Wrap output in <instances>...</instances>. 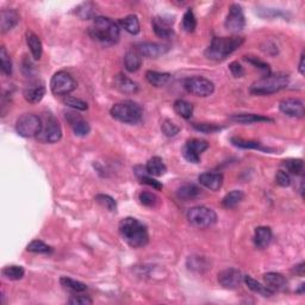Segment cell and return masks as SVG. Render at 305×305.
<instances>
[{"label":"cell","mask_w":305,"mask_h":305,"mask_svg":"<svg viewBox=\"0 0 305 305\" xmlns=\"http://www.w3.org/2000/svg\"><path fill=\"white\" fill-rule=\"evenodd\" d=\"M119 234L132 248H142L148 245L149 234L142 222L133 217H125L119 222Z\"/></svg>","instance_id":"obj_1"},{"label":"cell","mask_w":305,"mask_h":305,"mask_svg":"<svg viewBox=\"0 0 305 305\" xmlns=\"http://www.w3.org/2000/svg\"><path fill=\"white\" fill-rule=\"evenodd\" d=\"M88 33L92 39L106 46L117 43L121 36L117 24L108 17H95L93 24L88 29Z\"/></svg>","instance_id":"obj_2"},{"label":"cell","mask_w":305,"mask_h":305,"mask_svg":"<svg viewBox=\"0 0 305 305\" xmlns=\"http://www.w3.org/2000/svg\"><path fill=\"white\" fill-rule=\"evenodd\" d=\"M245 42V39L240 36L215 37L210 46L205 50V56L214 61L225 60L229 55L238 50Z\"/></svg>","instance_id":"obj_3"},{"label":"cell","mask_w":305,"mask_h":305,"mask_svg":"<svg viewBox=\"0 0 305 305\" xmlns=\"http://www.w3.org/2000/svg\"><path fill=\"white\" fill-rule=\"evenodd\" d=\"M289 82L290 78L287 74L269 73L253 82L249 91H251V93L256 95H268L286 88Z\"/></svg>","instance_id":"obj_4"},{"label":"cell","mask_w":305,"mask_h":305,"mask_svg":"<svg viewBox=\"0 0 305 305\" xmlns=\"http://www.w3.org/2000/svg\"><path fill=\"white\" fill-rule=\"evenodd\" d=\"M110 114L116 121L125 123V124H136L142 119L143 111L141 106L137 103L132 100H124L112 106Z\"/></svg>","instance_id":"obj_5"},{"label":"cell","mask_w":305,"mask_h":305,"mask_svg":"<svg viewBox=\"0 0 305 305\" xmlns=\"http://www.w3.org/2000/svg\"><path fill=\"white\" fill-rule=\"evenodd\" d=\"M188 222L196 228H210L217 222V215L210 208L194 207L187 211Z\"/></svg>","instance_id":"obj_6"},{"label":"cell","mask_w":305,"mask_h":305,"mask_svg":"<svg viewBox=\"0 0 305 305\" xmlns=\"http://www.w3.org/2000/svg\"><path fill=\"white\" fill-rule=\"evenodd\" d=\"M43 128V122L39 116L33 114H25L17 119L16 131L22 137L39 136Z\"/></svg>","instance_id":"obj_7"},{"label":"cell","mask_w":305,"mask_h":305,"mask_svg":"<svg viewBox=\"0 0 305 305\" xmlns=\"http://www.w3.org/2000/svg\"><path fill=\"white\" fill-rule=\"evenodd\" d=\"M77 88V81L70 73L60 71L50 80V90L55 95H67Z\"/></svg>","instance_id":"obj_8"},{"label":"cell","mask_w":305,"mask_h":305,"mask_svg":"<svg viewBox=\"0 0 305 305\" xmlns=\"http://www.w3.org/2000/svg\"><path fill=\"white\" fill-rule=\"evenodd\" d=\"M184 87L188 93L197 97H209L214 93L215 85L211 80L203 77H192L184 81Z\"/></svg>","instance_id":"obj_9"},{"label":"cell","mask_w":305,"mask_h":305,"mask_svg":"<svg viewBox=\"0 0 305 305\" xmlns=\"http://www.w3.org/2000/svg\"><path fill=\"white\" fill-rule=\"evenodd\" d=\"M43 122L42 131L39 135L40 140L47 143H56L59 142L62 137V129L59 121L54 116L48 115L46 116Z\"/></svg>","instance_id":"obj_10"},{"label":"cell","mask_w":305,"mask_h":305,"mask_svg":"<svg viewBox=\"0 0 305 305\" xmlns=\"http://www.w3.org/2000/svg\"><path fill=\"white\" fill-rule=\"evenodd\" d=\"M209 148V143L204 140L192 139L185 143L181 149L184 159L191 163H199L201 153Z\"/></svg>","instance_id":"obj_11"},{"label":"cell","mask_w":305,"mask_h":305,"mask_svg":"<svg viewBox=\"0 0 305 305\" xmlns=\"http://www.w3.org/2000/svg\"><path fill=\"white\" fill-rule=\"evenodd\" d=\"M246 25V17L243 13L242 6L239 4H231L229 8V12L225 18L224 26L228 31L239 32L243 30Z\"/></svg>","instance_id":"obj_12"},{"label":"cell","mask_w":305,"mask_h":305,"mask_svg":"<svg viewBox=\"0 0 305 305\" xmlns=\"http://www.w3.org/2000/svg\"><path fill=\"white\" fill-rule=\"evenodd\" d=\"M243 282V276L239 269L227 268L218 273V283L224 289L235 290L241 285Z\"/></svg>","instance_id":"obj_13"},{"label":"cell","mask_w":305,"mask_h":305,"mask_svg":"<svg viewBox=\"0 0 305 305\" xmlns=\"http://www.w3.org/2000/svg\"><path fill=\"white\" fill-rule=\"evenodd\" d=\"M279 109L284 115L289 116V117L301 118L304 117L305 115L304 103L299 100V99H294V98L284 99V100L280 101Z\"/></svg>","instance_id":"obj_14"},{"label":"cell","mask_w":305,"mask_h":305,"mask_svg":"<svg viewBox=\"0 0 305 305\" xmlns=\"http://www.w3.org/2000/svg\"><path fill=\"white\" fill-rule=\"evenodd\" d=\"M170 50V47L166 44L152 43V42H142L136 44V51L141 56L150 57V59H156L161 55L166 54Z\"/></svg>","instance_id":"obj_15"},{"label":"cell","mask_w":305,"mask_h":305,"mask_svg":"<svg viewBox=\"0 0 305 305\" xmlns=\"http://www.w3.org/2000/svg\"><path fill=\"white\" fill-rule=\"evenodd\" d=\"M23 95L30 104H37L46 95V86L42 81H32L24 88Z\"/></svg>","instance_id":"obj_16"},{"label":"cell","mask_w":305,"mask_h":305,"mask_svg":"<svg viewBox=\"0 0 305 305\" xmlns=\"http://www.w3.org/2000/svg\"><path fill=\"white\" fill-rule=\"evenodd\" d=\"M66 119L68 121V123H70L72 130H73V132L77 136L84 137L90 133L91 126L84 118L81 117V116L68 112V114H66Z\"/></svg>","instance_id":"obj_17"},{"label":"cell","mask_w":305,"mask_h":305,"mask_svg":"<svg viewBox=\"0 0 305 305\" xmlns=\"http://www.w3.org/2000/svg\"><path fill=\"white\" fill-rule=\"evenodd\" d=\"M173 22L167 20L163 17H155L153 19L152 25L155 35L160 39H172L174 36V30L172 26Z\"/></svg>","instance_id":"obj_18"},{"label":"cell","mask_w":305,"mask_h":305,"mask_svg":"<svg viewBox=\"0 0 305 305\" xmlns=\"http://www.w3.org/2000/svg\"><path fill=\"white\" fill-rule=\"evenodd\" d=\"M263 280H265L266 286L269 290H272L273 292L276 291H284L287 287V280L282 273L277 272H269L266 273L263 276Z\"/></svg>","instance_id":"obj_19"},{"label":"cell","mask_w":305,"mask_h":305,"mask_svg":"<svg viewBox=\"0 0 305 305\" xmlns=\"http://www.w3.org/2000/svg\"><path fill=\"white\" fill-rule=\"evenodd\" d=\"M115 87L125 94H133L139 91V85L124 74H117L114 79Z\"/></svg>","instance_id":"obj_20"},{"label":"cell","mask_w":305,"mask_h":305,"mask_svg":"<svg viewBox=\"0 0 305 305\" xmlns=\"http://www.w3.org/2000/svg\"><path fill=\"white\" fill-rule=\"evenodd\" d=\"M198 181L210 191H218L223 185V176L221 173H203L198 177Z\"/></svg>","instance_id":"obj_21"},{"label":"cell","mask_w":305,"mask_h":305,"mask_svg":"<svg viewBox=\"0 0 305 305\" xmlns=\"http://www.w3.org/2000/svg\"><path fill=\"white\" fill-rule=\"evenodd\" d=\"M19 22V15L15 10H3L0 13V29L2 32L12 30Z\"/></svg>","instance_id":"obj_22"},{"label":"cell","mask_w":305,"mask_h":305,"mask_svg":"<svg viewBox=\"0 0 305 305\" xmlns=\"http://www.w3.org/2000/svg\"><path fill=\"white\" fill-rule=\"evenodd\" d=\"M25 39H26V44L29 47L30 51H31V55L33 57V60H40L42 57V53H43V46L42 42H41L40 37L33 33L30 30H27L25 32Z\"/></svg>","instance_id":"obj_23"},{"label":"cell","mask_w":305,"mask_h":305,"mask_svg":"<svg viewBox=\"0 0 305 305\" xmlns=\"http://www.w3.org/2000/svg\"><path fill=\"white\" fill-rule=\"evenodd\" d=\"M146 172L150 177H162L167 172V167L161 157L154 156L147 162Z\"/></svg>","instance_id":"obj_24"},{"label":"cell","mask_w":305,"mask_h":305,"mask_svg":"<svg viewBox=\"0 0 305 305\" xmlns=\"http://www.w3.org/2000/svg\"><path fill=\"white\" fill-rule=\"evenodd\" d=\"M230 121L239 123V124H253V123H260V122H273L272 118L265 117L261 115L255 114H236L230 116Z\"/></svg>","instance_id":"obj_25"},{"label":"cell","mask_w":305,"mask_h":305,"mask_svg":"<svg viewBox=\"0 0 305 305\" xmlns=\"http://www.w3.org/2000/svg\"><path fill=\"white\" fill-rule=\"evenodd\" d=\"M200 193H201L200 188L193 184L183 185V186L178 188V191H177L178 198L184 201L196 199V198L200 196Z\"/></svg>","instance_id":"obj_26"},{"label":"cell","mask_w":305,"mask_h":305,"mask_svg":"<svg viewBox=\"0 0 305 305\" xmlns=\"http://www.w3.org/2000/svg\"><path fill=\"white\" fill-rule=\"evenodd\" d=\"M272 241V230L268 227H258L254 232V243L260 249L266 248Z\"/></svg>","instance_id":"obj_27"},{"label":"cell","mask_w":305,"mask_h":305,"mask_svg":"<svg viewBox=\"0 0 305 305\" xmlns=\"http://www.w3.org/2000/svg\"><path fill=\"white\" fill-rule=\"evenodd\" d=\"M142 66V56L136 50H130L124 56V67L125 70L133 73L137 72Z\"/></svg>","instance_id":"obj_28"},{"label":"cell","mask_w":305,"mask_h":305,"mask_svg":"<svg viewBox=\"0 0 305 305\" xmlns=\"http://www.w3.org/2000/svg\"><path fill=\"white\" fill-rule=\"evenodd\" d=\"M146 79L150 85L154 87H162L170 81V73H161L156 71H148L146 73Z\"/></svg>","instance_id":"obj_29"},{"label":"cell","mask_w":305,"mask_h":305,"mask_svg":"<svg viewBox=\"0 0 305 305\" xmlns=\"http://www.w3.org/2000/svg\"><path fill=\"white\" fill-rule=\"evenodd\" d=\"M243 198H245V193H243L242 191L234 190L229 192L228 194H225L223 199H222V207L230 210V209H234L238 207V205L243 200Z\"/></svg>","instance_id":"obj_30"},{"label":"cell","mask_w":305,"mask_h":305,"mask_svg":"<svg viewBox=\"0 0 305 305\" xmlns=\"http://www.w3.org/2000/svg\"><path fill=\"white\" fill-rule=\"evenodd\" d=\"M243 282L246 283V285L248 286L249 290H252L253 292H256L261 294L263 297H270L274 293L272 290H269L267 286H263L259 282H256L255 279H253L251 276L243 277Z\"/></svg>","instance_id":"obj_31"},{"label":"cell","mask_w":305,"mask_h":305,"mask_svg":"<svg viewBox=\"0 0 305 305\" xmlns=\"http://www.w3.org/2000/svg\"><path fill=\"white\" fill-rule=\"evenodd\" d=\"M61 285H62L64 289L71 291L73 293H82L87 290L86 284L78 282V280H74L72 278H68V277H62L60 279Z\"/></svg>","instance_id":"obj_32"},{"label":"cell","mask_w":305,"mask_h":305,"mask_svg":"<svg viewBox=\"0 0 305 305\" xmlns=\"http://www.w3.org/2000/svg\"><path fill=\"white\" fill-rule=\"evenodd\" d=\"M174 111H176L181 118L188 119L193 115V105H192L191 103L184 100V99H178V100L174 103Z\"/></svg>","instance_id":"obj_33"},{"label":"cell","mask_w":305,"mask_h":305,"mask_svg":"<svg viewBox=\"0 0 305 305\" xmlns=\"http://www.w3.org/2000/svg\"><path fill=\"white\" fill-rule=\"evenodd\" d=\"M230 142L232 143V146L238 147V148H242V149H259V150H263V152H268V149L263 148L261 146V143L258 141H251V140H243L241 137H231Z\"/></svg>","instance_id":"obj_34"},{"label":"cell","mask_w":305,"mask_h":305,"mask_svg":"<svg viewBox=\"0 0 305 305\" xmlns=\"http://www.w3.org/2000/svg\"><path fill=\"white\" fill-rule=\"evenodd\" d=\"M122 26L124 27V30L126 32L131 33V35H137L140 32V20L139 17L136 15H129L126 16L125 18H123L121 20Z\"/></svg>","instance_id":"obj_35"},{"label":"cell","mask_w":305,"mask_h":305,"mask_svg":"<svg viewBox=\"0 0 305 305\" xmlns=\"http://www.w3.org/2000/svg\"><path fill=\"white\" fill-rule=\"evenodd\" d=\"M283 166L287 172L294 176H301L304 172V162L300 159H287L283 161Z\"/></svg>","instance_id":"obj_36"},{"label":"cell","mask_w":305,"mask_h":305,"mask_svg":"<svg viewBox=\"0 0 305 305\" xmlns=\"http://www.w3.org/2000/svg\"><path fill=\"white\" fill-rule=\"evenodd\" d=\"M2 273L3 276L9 280H20L24 277V274H25V270H24L22 266L11 265V266L4 267L2 270Z\"/></svg>","instance_id":"obj_37"},{"label":"cell","mask_w":305,"mask_h":305,"mask_svg":"<svg viewBox=\"0 0 305 305\" xmlns=\"http://www.w3.org/2000/svg\"><path fill=\"white\" fill-rule=\"evenodd\" d=\"M26 251L36 253V254H49V253L53 252V249H51L50 246H48L47 243L41 241V240H33L26 246Z\"/></svg>","instance_id":"obj_38"},{"label":"cell","mask_w":305,"mask_h":305,"mask_svg":"<svg viewBox=\"0 0 305 305\" xmlns=\"http://www.w3.org/2000/svg\"><path fill=\"white\" fill-rule=\"evenodd\" d=\"M0 66H2V72L5 75L10 77L12 74V61L10 59V55L5 47L0 48Z\"/></svg>","instance_id":"obj_39"},{"label":"cell","mask_w":305,"mask_h":305,"mask_svg":"<svg viewBox=\"0 0 305 305\" xmlns=\"http://www.w3.org/2000/svg\"><path fill=\"white\" fill-rule=\"evenodd\" d=\"M197 27V18L193 11L188 9L183 17V29L186 32H193Z\"/></svg>","instance_id":"obj_40"},{"label":"cell","mask_w":305,"mask_h":305,"mask_svg":"<svg viewBox=\"0 0 305 305\" xmlns=\"http://www.w3.org/2000/svg\"><path fill=\"white\" fill-rule=\"evenodd\" d=\"M139 200L142 205L148 208H155L157 203H159V198H157L156 194L149 191L141 192V193L139 194Z\"/></svg>","instance_id":"obj_41"},{"label":"cell","mask_w":305,"mask_h":305,"mask_svg":"<svg viewBox=\"0 0 305 305\" xmlns=\"http://www.w3.org/2000/svg\"><path fill=\"white\" fill-rule=\"evenodd\" d=\"M77 15L80 17L81 19H94L95 18V11H94V6L91 4V3H85V4H81L79 8L77 9Z\"/></svg>","instance_id":"obj_42"},{"label":"cell","mask_w":305,"mask_h":305,"mask_svg":"<svg viewBox=\"0 0 305 305\" xmlns=\"http://www.w3.org/2000/svg\"><path fill=\"white\" fill-rule=\"evenodd\" d=\"M95 201L101 205V207H104L105 209H108L109 211L115 212L116 209H117V203H116V200L112 197H110L109 194H97L95 196Z\"/></svg>","instance_id":"obj_43"},{"label":"cell","mask_w":305,"mask_h":305,"mask_svg":"<svg viewBox=\"0 0 305 305\" xmlns=\"http://www.w3.org/2000/svg\"><path fill=\"white\" fill-rule=\"evenodd\" d=\"M161 130L167 137H174L177 136L180 131V128L178 126L176 123L171 121V119H164L161 124Z\"/></svg>","instance_id":"obj_44"},{"label":"cell","mask_w":305,"mask_h":305,"mask_svg":"<svg viewBox=\"0 0 305 305\" xmlns=\"http://www.w3.org/2000/svg\"><path fill=\"white\" fill-rule=\"evenodd\" d=\"M63 103L70 108L78 110V111H86L88 109V105L86 101L81 100L79 98H74V97H66L63 99Z\"/></svg>","instance_id":"obj_45"},{"label":"cell","mask_w":305,"mask_h":305,"mask_svg":"<svg viewBox=\"0 0 305 305\" xmlns=\"http://www.w3.org/2000/svg\"><path fill=\"white\" fill-rule=\"evenodd\" d=\"M193 128L196 129L197 131H200L203 133H214L223 129L222 126L211 124V123H194Z\"/></svg>","instance_id":"obj_46"},{"label":"cell","mask_w":305,"mask_h":305,"mask_svg":"<svg viewBox=\"0 0 305 305\" xmlns=\"http://www.w3.org/2000/svg\"><path fill=\"white\" fill-rule=\"evenodd\" d=\"M187 266L190 269L199 270V272L203 268H207L205 259L201 258V256H190L187 260Z\"/></svg>","instance_id":"obj_47"},{"label":"cell","mask_w":305,"mask_h":305,"mask_svg":"<svg viewBox=\"0 0 305 305\" xmlns=\"http://www.w3.org/2000/svg\"><path fill=\"white\" fill-rule=\"evenodd\" d=\"M245 60L247 61V62H249L251 64H253V66L259 68L260 71L265 72L266 74H269L270 73V70H269V64L263 62L262 60L258 59V57L255 56H245Z\"/></svg>","instance_id":"obj_48"},{"label":"cell","mask_w":305,"mask_h":305,"mask_svg":"<svg viewBox=\"0 0 305 305\" xmlns=\"http://www.w3.org/2000/svg\"><path fill=\"white\" fill-rule=\"evenodd\" d=\"M276 183L282 187H287L291 185V178L285 171H278L276 174Z\"/></svg>","instance_id":"obj_49"},{"label":"cell","mask_w":305,"mask_h":305,"mask_svg":"<svg viewBox=\"0 0 305 305\" xmlns=\"http://www.w3.org/2000/svg\"><path fill=\"white\" fill-rule=\"evenodd\" d=\"M68 303L72 305H90L93 303V300L90 297L84 296V294H78V296H72Z\"/></svg>","instance_id":"obj_50"},{"label":"cell","mask_w":305,"mask_h":305,"mask_svg":"<svg viewBox=\"0 0 305 305\" xmlns=\"http://www.w3.org/2000/svg\"><path fill=\"white\" fill-rule=\"evenodd\" d=\"M140 180H141L142 184L148 185V186H152L153 188H155V190H162V184L160 183V181H157L156 179H154L153 177L148 176V174H143V176L140 178Z\"/></svg>","instance_id":"obj_51"},{"label":"cell","mask_w":305,"mask_h":305,"mask_svg":"<svg viewBox=\"0 0 305 305\" xmlns=\"http://www.w3.org/2000/svg\"><path fill=\"white\" fill-rule=\"evenodd\" d=\"M229 70H230L231 74L234 75L235 78H242L243 75H245V70H243V67L238 61H234V62L229 64Z\"/></svg>","instance_id":"obj_52"},{"label":"cell","mask_w":305,"mask_h":305,"mask_svg":"<svg viewBox=\"0 0 305 305\" xmlns=\"http://www.w3.org/2000/svg\"><path fill=\"white\" fill-rule=\"evenodd\" d=\"M33 66H32V63H31V61H27V60H25L24 61V67H23V71L25 72V71H27V74L26 75H31L32 74V68Z\"/></svg>","instance_id":"obj_53"},{"label":"cell","mask_w":305,"mask_h":305,"mask_svg":"<svg viewBox=\"0 0 305 305\" xmlns=\"http://www.w3.org/2000/svg\"><path fill=\"white\" fill-rule=\"evenodd\" d=\"M305 265H304V262H300L299 265H297V266H294V272H296L297 274H299V276H304V267Z\"/></svg>","instance_id":"obj_54"},{"label":"cell","mask_w":305,"mask_h":305,"mask_svg":"<svg viewBox=\"0 0 305 305\" xmlns=\"http://www.w3.org/2000/svg\"><path fill=\"white\" fill-rule=\"evenodd\" d=\"M304 59H305V56H304V53H303V54H301V56H300L299 67H298V71H299V73L301 75H304V73H305V71H304Z\"/></svg>","instance_id":"obj_55"}]
</instances>
